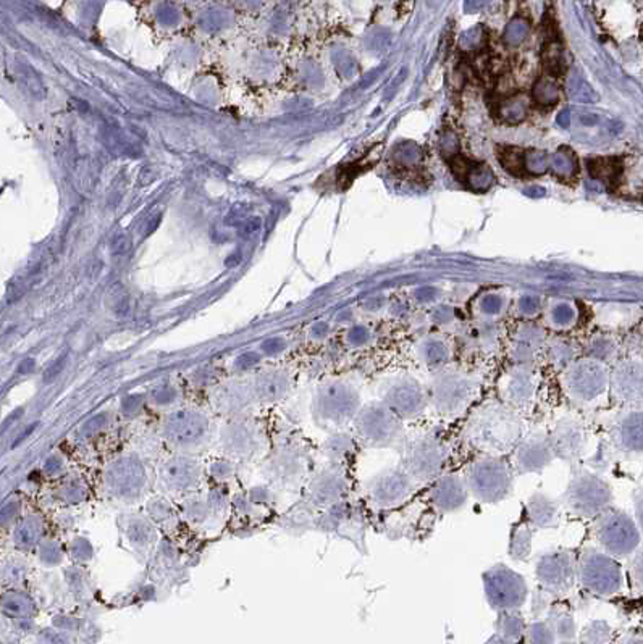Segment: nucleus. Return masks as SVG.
I'll use <instances>...</instances> for the list:
<instances>
[{
	"label": "nucleus",
	"mask_w": 643,
	"mask_h": 644,
	"mask_svg": "<svg viewBox=\"0 0 643 644\" xmlns=\"http://www.w3.org/2000/svg\"><path fill=\"white\" fill-rule=\"evenodd\" d=\"M535 528L527 522L524 517L516 522L511 528L508 554L516 562H527L532 554V543H534Z\"/></svg>",
	"instance_id": "obj_22"
},
{
	"label": "nucleus",
	"mask_w": 643,
	"mask_h": 644,
	"mask_svg": "<svg viewBox=\"0 0 643 644\" xmlns=\"http://www.w3.org/2000/svg\"><path fill=\"white\" fill-rule=\"evenodd\" d=\"M522 422L514 409L503 404H487L472 417L467 427V438L487 455H501L504 450L519 444Z\"/></svg>",
	"instance_id": "obj_1"
},
{
	"label": "nucleus",
	"mask_w": 643,
	"mask_h": 644,
	"mask_svg": "<svg viewBox=\"0 0 643 644\" xmlns=\"http://www.w3.org/2000/svg\"><path fill=\"white\" fill-rule=\"evenodd\" d=\"M554 455L568 464H575L584 457L589 444V434L585 427L573 417H564L554 425L549 433Z\"/></svg>",
	"instance_id": "obj_15"
},
{
	"label": "nucleus",
	"mask_w": 643,
	"mask_h": 644,
	"mask_svg": "<svg viewBox=\"0 0 643 644\" xmlns=\"http://www.w3.org/2000/svg\"><path fill=\"white\" fill-rule=\"evenodd\" d=\"M494 183V175L490 167L483 163H474L472 165L469 175H467L466 184H469L470 189L474 191H488Z\"/></svg>",
	"instance_id": "obj_28"
},
{
	"label": "nucleus",
	"mask_w": 643,
	"mask_h": 644,
	"mask_svg": "<svg viewBox=\"0 0 643 644\" xmlns=\"http://www.w3.org/2000/svg\"><path fill=\"white\" fill-rule=\"evenodd\" d=\"M549 168L554 170V173L561 178H569L577 172V158L573 151L569 149H561L554 156H551V165Z\"/></svg>",
	"instance_id": "obj_29"
},
{
	"label": "nucleus",
	"mask_w": 643,
	"mask_h": 644,
	"mask_svg": "<svg viewBox=\"0 0 643 644\" xmlns=\"http://www.w3.org/2000/svg\"><path fill=\"white\" fill-rule=\"evenodd\" d=\"M569 94L573 96L575 101L580 102H590L595 99V94L589 87V84L580 78V76H574L573 80L569 81Z\"/></svg>",
	"instance_id": "obj_36"
},
{
	"label": "nucleus",
	"mask_w": 643,
	"mask_h": 644,
	"mask_svg": "<svg viewBox=\"0 0 643 644\" xmlns=\"http://www.w3.org/2000/svg\"><path fill=\"white\" fill-rule=\"evenodd\" d=\"M535 576L543 591L563 596L577 581V559L570 550H553L538 557Z\"/></svg>",
	"instance_id": "obj_11"
},
{
	"label": "nucleus",
	"mask_w": 643,
	"mask_h": 644,
	"mask_svg": "<svg viewBox=\"0 0 643 644\" xmlns=\"http://www.w3.org/2000/svg\"><path fill=\"white\" fill-rule=\"evenodd\" d=\"M499 162L509 173L516 176L524 175L525 172V153L516 147H506L499 153Z\"/></svg>",
	"instance_id": "obj_31"
},
{
	"label": "nucleus",
	"mask_w": 643,
	"mask_h": 644,
	"mask_svg": "<svg viewBox=\"0 0 643 644\" xmlns=\"http://www.w3.org/2000/svg\"><path fill=\"white\" fill-rule=\"evenodd\" d=\"M529 21L524 18H516L511 21L506 30H504V41L511 44V46H516V44L525 39V36L529 34Z\"/></svg>",
	"instance_id": "obj_33"
},
{
	"label": "nucleus",
	"mask_w": 643,
	"mask_h": 644,
	"mask_svg": "<svg viewBox=\"0 0 643 644\" xmlns=\"http://www.w3.org/2000/svg\"><path fill=\"white\" fill-rule=\"evenodd\" d=\"M366 338H367V334H366V332H362V329H356V333L353 334L354 343H364Z\"/></svg>",
	"instance_id": "obj_45"
},
{
	"label": "nucleus",
	"mask_w": 643,
	"mask_h": 644,
	"mask_svg": "<svg viewBox=\"0 0 643 644\" xmlns=\"http://www.w3.org/2000/svg\"><path fill=\"white\" fill-rule=\"evenodd\" d=\"M611 486L595 473L584 469L574 470L564 493V504L580 519H597L611 509Z\"/></svg>",
	"instance_id": "obj_3"
},
{
	"label": "nucleus",
	"mask_w": 643,
	"mask_h": 644,
	"mask_svg": "<svg viewBox=\"0 0 643 644\" xmlns=\"http://www.w3.org/2000/svg\"><path fill=\"white\" fill-rule=\"evenodd\" d=\"M359 405V399L353 389L342 384L330 386L318 399V409L327 420L342 423L353 417Z\"/></svg>",
	"instance_id": "obj_18"
},
{
	"label": "nucleus",
	"mask_w": 643,
	"mask_h": 644,
	"mask_svg": "<svg viewBox=\"0 0 643 644\" xmlns=\"http://www.w3.org/2000/svg\"><path fill=\"white\" fill-rule=\"evenodd\" d=\"M635 514L643 531V489H640V491L635 494Z\"/></svg>",
	"instance_id": "obj_44"
},
{
	"label": "nucleus",
	"mask_w": 643,
	"mask_h": 644,
	"mask_svg": "<svg viewBox=\"0 0 643 644\" xmlns=\"http://www.w3.org/2000/svg\"><path fill=\"white\" fill-rule=\"evenodd\" d=\"M611 441L620 454H643V410L624 414L611 428Z\"/></svg>",
	"instance_id": "obj_17"
},
{
	"label": "nucleus",
	"mask_w": 643,
	"mask_h": 644,
	"mask_svg": "<svg viewBox=\"0 0 643 644\" xmlns=\"http://www.w3.org/2000/svg\"><path fill=\"white\" fill-rule=\"evenodd\" d=\"M382 403L401 420H414L425 414L430 399L417 379L401 377L385 388Z\"/></svg>",
	"instance_id": "obj_12"
},
{
	"label": "nucleus",
	"mask_w": 643,
	"mask_h": 644,
	"mask_svg": "<svg viewBox=\"0 0 643 644\" xmlns=\"http://www.w3.org/2000/svg\"><path fill=\"white\" fill-rule=\"evenodd\" d=\"M589 170L595 179L611 184L614 181H618L620 172H623V163L616 157L595 158V160L589 162Z\"/></svg>",
	"instance_id": "obj_24"
},
{
	"label": "nucleus",
	"mask_w": 643,
	"mask_h": 644,
	"mask_svg": "<svg viewBox=\"0 0 643 644\" xmlns=\"http://www.w3.org/2000/svg\"><path fill=\"white\" fill-rule=\"evenodd\" d=\"M568 118H569V113H568V112H563L561 115H559L558 123H559V125H568Z\"/></svg>",
	"instance_id": "obj_46"
},
{
	"label": "nucleus",
	"mask_w": 643,
	"mask_h": 644,
	"mask_svg": "<svg viewBox=\"0 0 643 644\" xmlns=\"http://www.w3.org/2000/svg\"><path fill=\"white\" fill-rule=\"evenodd\" d=\"M422 360L425 362V365L428 367H442L449 359V349L447 348V344L439 339H428L422 344Z\"/></svg>",
	"instance_id": "obj_25"
},
{
	"label": "nucleus",
	"mask_w": 643,
	"mask_h": 644,
	"mask_svg": "<svg viewBox=\"0 0 643 644\" xmlns=\"http://www.w3.org/2000/svg\"><path fill=\"white\" fill-rule=\"evenodd\" d=\"M577 581L593 596L608 598L623 586V574L614 557L601 549L589 548L577 559Z\"/></svg>",
	"instance_id": "obj_5"
},
{
	"label": "nucleus",
	"mask_w": 643,
	"mask_h": 644,
	"mask_svg": "<svg viewBox=\"0 0 643 644\" xmlns=\"http://www.w3.org/2000/svg\"><path fill=\"white\" fill-rule=\"evenodd\" d=\"M469 496L466 481L458 475H442L432 483L428 491V500L439 514L459 512L467 504Z\"/></svg>",
	"instance_id": "obj_16"
},
{
	"label": "nucleus",
	"mask_w": 643,
	"mask_h": 644,
	"mask_svg": "<svg viewBox=\"0 0 643 644\" xmlns=\"http://www.w3.org/2000/svg\"><path fill=\"white\" fill-rule=\"evenodd\" d=\"M530 641L532 644H549L551 643V631L547 625L535 624L530 630Z\"/></svg>",
	"instance_id": "obj_39"
},
{
	"label": "nucleus",
	"mask_w": 643,
	"mask_h": 644,
	"mask_svg": "<svg viewBox=\"0 0 643 644\" xmlns=\"http://www.w3.org/2000/svg\"><path fill=\"white\" fill-rule=\"evenodd\" d=\"M459 144H458V139H456V136L453 133H444V136L442 137V152H443V156L444 158H451L454 156H458L459 153Z\"/></svg>",
	"instance_id": "obj_41"
},
{
	"label": "nucleus",
	"mask_w": 643,
	"mask_h": 644,
	"mask_svg": "<svg viewBox=\"0 0 643 644\" xmlns=\"http://www.w3.org/2000/svg\"><path fill=\"white\" fill-rule=\"evenodd\" d=\"M519 309L520 312L527 313V315H532V313H535L540 309V301L535 296H525L519 301Z\"/></svg>",
	"instance_id": "obj_42"
},
{
	"label": "nucleus",
	"mask_w": 643,
	"mask_h": 644,
	"mask_svg": "<svg viewBox=\"0 0 643 644\" xmlns=\"http://www.w3.org/2000/svg\"><path fill=\"white\" fill-rule=\"evenodd\" d=\"M501 393L504 404L509 405L511 409H525V407H529L532 404V400H534V375H532L527 368H516V370L511 372L506 379H504Z\"/></svg>",
	"instance_id": "obj_19"
},
{
	"label": "nucleus",
	"mask_w": 643,
	"mask_h": 644,
	"mask_svg": "<svg viewBox=\"0 0 643 644\" xmlns=\"http://www.w3.org/2000/svg\"><path fill=\"white\" fill-rule=\"evenodd\" d=\"M527 112H529V101L524 97L508 99L498 106V113L503 115L508 123H519L527 117Z\"/></svg>",
	"instance_id": "obj_27"
},
{
	"label": "nucleus",
	"mask_w": 643,
	"mask_h": 644,
	"mask_svg": "<svg viewBox=\"0 0 643 644\" xmlns=\"http://www.w3.org/2000/svg\"><path fill=\"white\" fill-rule=\"evenodd\" d=\"M543 65L549 75H561L564 71V58H563V49L559 46V42L553 37H549L547 41L545 47H543Z\"/></svg>",
	"instance_id": "obj_26"
},
{
	"label": "nucleus",
	"mask_w": 643,
	"mask_h": 644,
	"mask_svg": "<svg viewBox=\"0 0 643 644\" xmlns=\"http://www.w3.org/2000/svg\"><path fill=\"white\" fill-rule=\"evenodd\" d=\"M357 431L367 443L388 448L403 441V420L383 403L367 405L357 417Z\"/></svg>",
	"instance_id": "obj_10"
},
{
	"label": "nucleus",
	"mask_w": 643,
	"mask_h": 644,
	"mask_svg": "<svg viewBox=\"0 0 643 644\" xmlns=\"http://www.w3.org/2000/svg\"><path fill=\"white\" fill-rule=\"evenodd\" d=\"M532 97L540 106H553L558 102L559 99V89L551 80L542 78L535 82L534 91H532Z\"/></svg>",
	"instance_id": "obj_30"
},
{
	"label": "nucleus",
	"mask_w": 643,
	"mask_h": 644,
	"mask_svg": "<svg viewBox=\"0 0 643 644\" xmlns=\"http://www.w3.org/2000/svg\"><path fill=\"white\" fill-rule=\"evenodd\" d=\"M202 428H204L202 422L192 414H189V415L177 414V417L170 422V427H168V429L172 431L175 439H178V441H181V443L191 441L196 434H199L202 431Z\"/></svg>",
	"instance_id": "obj_23"
},
{
	"label": "nucleus",
	"mask_w": 643,
	"mask_h": 644,
	"mask_svg": "<svg viewBox=\"0 0 643 644\" xmlns=\"http://www.w3.org/2000/svg\"><path fill=\"white\" fill-rule=\"evenodd\" d=\"M501 307H503L501 297L493 296V294L485 296L480 302V309L483 313H487V315H497V313L501 310Z\"/></svg>",
	"instance_id": "obj_40"
},
{
	"label": "nucleus",
	"mask_w": 643,
	"mask_h": 644,
	"mask_svg": "<svg viewBox=\"0 0 643 644\" xmlns=\"http://www.w3.org/2000/svg\"><path fill=\"white\" fill-rule=\"evenodd\" d=\"M524 519L535 530H548L559 524V505L553 498L542 491H535L527 499Z\"/></svg>",
	"instance_id": "obj_21"
},
{
	"label": "nucleus",
	"mask_w": 643,
	"mask_h": 644,
	"mask_svg": "<svg viewBox=\"0 0 643 644\" xmlns=\"http://www.w3.org/2000/svg\"><path fill=\"white\" fill-rule=\"evenodd\" d=\"M477 384L474 379L461 373H442L433 379L430 404L439 415L458 417L475 400Z\"/></svg>",
	"instance_id": "obj_9"
},
{
	"label": "nucleus",
	"mask_w": 643,
	"mask_h": 644,
	"mask_svg": "<svg viewBox=\"0 0 643 644\" xmlns=\"http://www.w3.org/2000/svg\"><path fill=\"white\" fill-rule=\"evenodd\" d=\"M549 165H551V156H548L547 152H525V172L532 175H542L548 172Z\"/></svg>",
	"instance_id": "obj_32"
},
{
	"label": "nucleus",
	"mask_w": 643,
	"mask_h": 644,
	"mask_svg": "<svg viewBox=\"0 0 643 644\" xmlns=\"http://www.w3.org/2000/svg\"><path fill=\"white\" fill-rule=\"evenodd\" d=\"M613 391L616 398L628 404H643V367L624 363L613 375Z\"/></svg>",
	"instance_id": "obj_20"
},
{
	"label": "nucleus",
	"mask_w": 643,
	"mask_h": 644,
	"mask_svg": "<svg viewBox=\"0 0 643 644\" xmlns=\"http://www.w3.org/2000/svg\"><path fill=\"white\" fill-rule=\"evenodd\" d=\"M448 459V449L442 439L433 434H417L404 443L401 454V469L416 483L435 481Z\"/></svg>",
	"instance_id": "obj_4"
},
{
	"label": "nucleus",
	"mask_w": 643,
	"mask_h": 644,
	"mask_svg": "<svg viewBox=\"0 0 643 644\" xmlns=\"http://www.w3.org/2000/svg\"><path fill=\"white\" fill-rule=\"evenodd\" d=\"M482 583L488 604L501 612L519 609L529 596L525 578L504 564H497L483 572Z\"/></svg>",
	"instance_id": "obj_8"
},
{
	"label": "nucleus",
	"mask_w": 643,
	"mask_h": 644,
	"mask_svg": "<svg viewBox=\"0 0 643 644\" xmlns=\"http://www.w3.org/2000/svg\"><path fill=\"white\" fill-rule=\"evenodd\" d=\"M632 580H634V585L639 588H643V554L637 555V559L632 564Z\"/></svg>",
	"instance_id": "obj_43"
},
{
	"label": "nucleus",
	"mask_w": 643,
	"mask_h": 644,
	"mask_svg": "<svg viewBox=\"0 0 643 644\" xmlns=\"http://www.w3.org/2000/svg\"><path fill=\"white\" fill-rule=\"evenodd\" d=\"M397 157L399 158V163H416L417 158H419V149H417V146L411 144V142H408V144H401Z\"/></svg>",
	"instance_id": "obj_38"
},
{
	"label": "nucleus",
	"mask_w": 643,
	"mask_h": 644,
	"mask_svg": "<svg viewBox=\"0 0 643 644\" xmlns=\"http://www.w3.org/2000/svg\"><path fill=\"white\" fill-rule=\"evenodd\" d=\"M595 539L601 550L611 557H625L634 553L640 544V531L635 522L620 510L608 509L593 528Z\"/></svg>",
	"instance_id": "obj_7"
},
{
	"label": "nucleus",
	"mask_w": 643,
	"mask_h": 644,
	"mask_svg": "<svg viewBox=\"0 0 643 644\" xmlns=\"http://www.w3.org/2000/svg\"><path fill=\"white\" fill-rule=\"evenodd\" d=\"M556 459L554 455L549 434L534 433L519 441L513 453V469L514 473L527 475V473H538L548 469Z\"/></svg>",
	"instance_id": "obj_14"
},
{
	"label": "nucleus",
	"mask_w": 643,
	"mask_h": 644,
	"mask_svg": "<svg viewBox=\"0 0 643 644\" xmlns=\"http://www.w3.org/2000/svg\"><path fill=\"white\" fill-rule=\"evenodd\" d=\"M499 625H501L504 635L514 638L522 630V617L519 614L513 612V610H504L501 617H499Z\"/></svg>",
	"instance_id": "obj_35"
},
{
	"label": "nucleus",
	"mask_w": 643,
	"mask_h": 644,
	"mask_svg": "<svg viewBox=\"0 0 643 644\" xmlns=\"http://www.w3.org/2000/svg\"><path fill=\"white\" fill-rule=\"evenodd\" d=\"M608 373L600 362L584 359L570 363L563 377V388L574 404L582 407L597 405L606 394Z\"/></svg>",
	"instance_id": "obj_6"
},
{
	"label": "nucleus",
	"mask_w": 643,
	"mask_h": 644,
	"mask_svg": "<svg viewBox=\"0 0 643 644\" xmlns=\"http://www.w3.org/2000/svg\"><path fill=\"white\" fill-rule=\"evenodd\" d=\"M551 620L559 635H570L574 631L573 615L566 607H554Z\"/></svg>",
	"instance_id": "obj_34"
},
{
	"label": "nucleus",
	"mask_w": 643,
	"mask_h": 644,
	"mask_svg": "<svg viewBox=\"0 0 643 644\" xmlns=\"http://www.w3.org/2000/svg\"><path fill=\"white\" fill-rule=\"evenodd\" d=\"M416 481L401 467L392 470H385L377 478H373L369 494L378 507H398L414 493Z\"/></svg>",
	"instance_id": "obj_13"
},
{
	"label": "nucleus",
	"mask_w": 643,
	"mask_h": 644,
	"mask_svg": "<svg viewBox=\"0 0 643 644\" xmlns=\"http://www.w3.org/2000/svg\"><path fill=\"white\" fill-rule=\"evenodd\" d=\"M575 320V310L569 304H559L551 312V322L556 327H570Z\"/></svg>",
	"instance_id": "obj_37"
},
{
	"label": "nucleus",
	"mask_w": 643,
	"mask_h": 644,
	"mask_svg": "<svg viewBox=\"0 0 643 644\" xmlns=\"http://www.w3.org/2000/svg\"><path fill=\"white\" fill-rule=\"evenodd\" d=\"M464 481L477 500L499 504L514 488V469L503 455H483L469 465Z\"/></svg>",
	"instance_id": "obj_2"
}]
</instances>
